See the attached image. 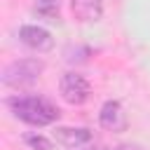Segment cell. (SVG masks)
Listing matches in <instances>:
<instances>
[{
  "instance_id": "6da1fadb",
  "label": "cell",
  "mask_w": 150,
  "mask_h": 150,
  "mask_svg": "<svg viewBox=\"0 0 150 150\" xmlns=\"http://www.w3.org/2000/svg\"><path fill=\"white\" fill-rule=\"evenodd\" d=\"M14 117L30 127H49L59 120V108L45 96H14L7 101Z\"/></svg>"
},
{
  "instance_id": "7a4b0ae2",
  "label": "cell",
  "mask_w": 150,
  "mask_h": 150,
  "mask_svg": "<svg viewBox=\"0 0 150 150\" xmlns=\"http://www.w3.org/2000/svg\"><path fill=\"white\" fill-rule=\"evenodd\" d=\"M42 70H45V63L40 59H19L5 66L0 80L9 89H21V87H30L33 82H38Z\"/></svg>"
},
{
  "instance_id": "3957f363",
  "label": "cell",
  "mask_w": 150,
  "mask_h": 150,
  "mask_svg": "<svg viewBox=\"0 0 150 150\" xmlns=\"http://www.w3.org/2000/svg\"><path fill=\"white\" fill-rule=\"evenodd\" d=\"M59 91H61V98L68 103V105H82L89 94H91V87H89V80L75 70L70 73H63L61 75V82H59Z\"/></svg>"
},
{
  "instance_id": "277c9868",
  "label": "cell",
  "mask_w": 150,
  "mask_h": 150,
  "mask_svg": "<svg viewBox=\"0 0 150 150\" xmlns=\"http://www.w3.org/2000/svg\"><path fill=\"white\" fill-rule=\"evenodd\" d=\"M19 42L26 45L28 49L38 52V54L49 52V49L54 47L52 33H49L47 28H42V26H33V23H26V26L19 28Z\"/></svg>"
},
{
  "instance_id": "5b68a950",
  "label": "cell",
  "mask_w": 150,
  "mask_h": 150,
  "mask_svg": "<svg viewBox=\"0 0 150 150\" xmlns=\"http://www.w3.org/2000/svg\"><path fill=\"white\" fill-rule=\"evenodd\" d=\"M98 124L105 131H112V134L127 131L129 120H127V112H124L122 103L120 101H105L101 105V110H98Z\"/></svg>"
},
{
  "instance_id": "8992f818",
  "label": "cell",
  "mask_w": 150,
  "mask_h": 150,
  "mask_svg": "<svg viewBox=\"0 0 150 150\" xmlns=\"http://www.w3.org/2000/svg\"><path fill=\"white\" fill-rule=\"evenodd\" d=\"M52 138L66 148H77L91 141V131L87 127H56L52 131Z\"/></svg>"
},
{
  "instance_id": "52a82bcc",
  "label": "cell",
  "mask_w": 150,
  "mask_h": 150,
  "mask_svg": "<svg viewBox=\"0 0 150 150\" xmlns=\"http://www.w3.org/2000/svg\"><path fill=\"white\" fill-rule=\"evenodd\" d=\"M70 9L77 21L94 23L103 16V2L101 0H70Z\"/></svg>"
},
{
  "instance_id": "ba28073f",
  "label": "cell",
  "mask_w": 150,
  "mask_h": 150,
  "mask_svg": "<svg viewBox=\"0 0 150 150\" xmlns=\"http://www.w3.org/2000/svg\"><path fill=\"white\" fill-rule=\"evenodd\" d=\"M59 7H61V0H38L35 2V12L49 21L59 19Z\"/></svg>"
},
{
  "instance_id": "9c48e42d",
  "label": "cell",
  "mask_w": 150,
  "mask_h": 150,
  "mask_svg": "<svg viewBox=\"0 0 150 150\" xmlns=\"http://www.w3.org/2000/svg\"><path fill=\"white\" fill-rule=\"evenodd\" d=\"M23 141H26V145L30 150H52V141L47 136H42V134H26Z\"/></svg>"
},
{
  "instance_id": "30bf717a",
  "label": "cell",
  "mask_w": 150,
  "mask_h": 150,
  "mask_svg": "<svg viewBox=\"0 0 150 150\" xmlns=\"http://www.w3.org/2000/svg\"><path fill=\"white\" fill-rule=\"evenodd\" d=\"M112 150H141L138 145H131V143H122V145H115Z\"/></svg>"
},
{
  "instance_id": "8fae6325",
  "label": "cell",
  "mask_w": 150,
  "mask_h": 150,
  "mask_svg": "<svg viewBox=\"0 0 150 150\" xmlns=\"http://www.w3.org/2000/svg\"><path fill=\"white\" fill-rule=\"evenodd\" d=\"M73 150H105V148H101V145H77V148H73Z\"/></svg>"
}]
</instances>
